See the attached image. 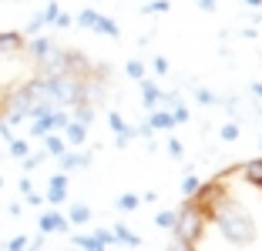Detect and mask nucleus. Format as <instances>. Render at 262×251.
<instances>
[{
  "instance_id": "1",
  "label": "nucleus",
  "mask_w": 262,
  "mask_h": 251,
  "mask_svg": "<svg viewBox=\"0 0 262 251\" xmlns=\"http://www.w3.org/2000/svg\"><path fill=\"white\" fill-rule=\"evenodd\" d=\"M205 214H208V221H212V224L222 231V238H225L229 244H235V248H246V244L255 241V221H252V214H249L242 205H235L229 191H222V194H219V198L208 205Z\"/></svg>"
},
{
  "instance_id": "2",
  "label": "nucleus",
  "mask_w": 262,
  "mask_h": 251,
  "mask_svg": "<svg viewBox=\"0 0 262 251\" xmlns=\"http://www.w3.org/2000/svg\"><path fill=\"white\" fill-rule=\"evenodd\" d=\"M178 218H175V241H182L185 248H195V244L205 238V228H208V214L202 211L199 205H192V201H185V205L178 208Z\"/></svg>"
},
{
  "instance_id": "3",
  "label": "nucleus",
  "mask_w": 262,
  "mask_h": 251,
  "mask_svg": "<svg viewBox=\"0 0 262 251\" xmlns=\"http://www.w3.org/2000/svg\"><path fill=\"white\" fill-rule=\"evenodd\" d=\"M0 111H4V124H20V121H27L31 117V111H34V97L27 94V87H14V91L7 94V97L0 101Z\"/></svg>"
},
{
  "instance_id": "4",
  "label": "nucleus",
  "mask_w": 262,
  "mask_h": 251,
  "mask_svg": "<svg viewBox=\"0 0 262 251\" xmlns=\"http://www.w3.org/2000/svg\"><path fill=\"white\" fill-rule=\"evenodd\" d=\"M37 228H40V238H47V235H64L71 224H68V218H64L61 211H44L37 218Z\"/></svg>"
},
{
  "instance_id": "5",
  "label": "nucleus",
  "mask_w": 262,
  "mask_h": 251,
  "mask_svg": "<svg viewBox=\"0 0 262 251\" xmlns=\"http://www.w3.org/2000/svg\"><path fill=\"white\" fill-rule=\"evenodd\" d=\"M57 14H61V7H57V4H47V10H40V14L31 17V23H27V34H31V37H37L44 27H51V23L57 20ZM27 34H24V37H27Z\"/></svg>"
},
{
  "instance_id": "6",
  "label": "nucleus",
  "mask_w": 262,
  "mask_h": 251,
  "mask_svg": "<svg viewBox=\"0 0 262 251\" xmlns=\"http://www.w3.org/2000/svg\"><path fill=\"white\" fill-rule=\"evenodd\" d=\"M68 201V174H51L47 178V205L57 208Z\"/></svg>"
},
{
  "instance_id": "7",
  "label": "nucleus",
  "mask_w": 262,
  "mask_h": 251,
  "mask_svg": "<svg viewBox=\"0 0 262 251\" xmlns=\"http://www.w3.org/2000/svg\"><path fill=\"white\" fill-rule=\"evenodd\" d=\"M54 47H57V44H54V37H47V34H37V37L27 40V47H24V51H27V54L34 57V64H40V61L47 57V54L54 51Z\"/></svg>"
},
{
  "instance_id": "8",
  "label": "nucleus",
  "mask_w": 262,
  "mask_h": 251,
  "mask_svg": "<svg viewBox=\"0 0 262 251\" xmlns=\"http://www.w3.org/2000/svg\"><path fill=\"white\" fill-rule=\"evenodd\" d=\"M91 70H94V64L88 61L81 51H68V74H74V77H81V81H88V77H91Z\"/></svg>"
},
{
  "instance_id": "9",
  "label": "nucleus",
  "mask_w": 262,
  "mask_h": 251,
  "mask_svg": "<svg viewBox=\"0 0 262 251\" xmlns=\"http://www.w3.org/2000/svg\"><path fill=\"white\" fill-rule=\"evenodd\" d=\"M57 161H61V174H68L77 167H91V151H64Z\"/></svg>"
},
{
  "instance_id": "10",
  "label": "nucleus",
  "mask_w": 262,
  "mask_h": 251,
  "mask_svg": "<svg viewBox=\"0 0 262 251\" xmlns=\"http://www.w3.org/2000/svg\"><path fill=\"white\" fill-rule=\"evenodd\" d=\"M27 47V37L20 31H0V54H20Z\"/></svg>"
},
{
  "instance_id": "11",
  "label": "nucleus",
  "mask_w": 262,
  "mask_h": 251,
  "mask_svg": "<svg viewBox=\"0 0 262 251\" xmlns=\"http://www.w3.org/2000/svg\"><path fill=\"white\" fill-rule=\"evenodd\" d=\"M162 94H165V91H162L155 81H148V77L141 81V104H145L148 111H158V107H162Z\"/></svg>"
},
{
  "instance_id": "12",
  "label": "nucleus",
  "mask_w": 262,
  "mask_h": 251,
  "mask_svg": "<svg viewBox=\"0 0 262 251\" xmlns=\"http://www.w3.org/2000/svg\"><path fill=\"white\" fill-rule=\"evenodd\" d=\"M239 174L246 178L249 184H255V188H262V154L252 161H246V164H239Z\"/></svg>"
},
{
  "instance_id": "13",
  "label": "nucleus",
  "mask_w": 262,
  "mask_h": 251,
  "mask_svg": "<svg viewBox=\"0 0 262 251\" xmlns=\"http://www.w3.org/2000/svg\"><path fill=\"white\" fill-rule=\"evenodd\" d=\"M84 141H88V128H84V124L71 121L68 128H64V144H68V151H71V147H81Z\"/></svg>"
},
{
  "instance_id": "14",
  "label": "nucleus",
  "mask_w": 262,
  "mask_h": 251,
  "mask_svg": "<svg viewBox=\"0 0 262 251\" xmlns=\"http://www.w3.org/2000/svg\"><path fill=\"white\" fill-rule=\"evenodd\" d=\"M148 128H151V131H171V128H175V121H171L168 111H162V107H158V111H151V114H148Z\"/></svg>"
},
{
  "instance_id": "15",
  "label": "nucleus",
  "mask_w": 262,
  "mask_h": 251,
  "mask_svg": "<svg viewBox=\"0 0 262 251\" xmlns=\"http://www.w3.org/2000/svg\"><path fill=\"white\" fill-rule=\"evenodd\" d=\"M111 235H115V244H128V248H138L141 244V238L135 235V231H128V224H115Z\"/></svg>"
},
{
  "instance_id": "16",
  "label": "nucleus",
  "mask_w": 262,
  "mask_h": 251,
  "mask_svg": "<svg viewBox=\"0 0 262 251\" xmlns=\"http://www.w3.org/2000/svg\"><path fill=\"white\" fill-rule=\"evenodd\" d=\"M91 31H94V34H104V37H118V34H121V27H118V20H111V17L98 14V20H94Z\"/></svg>"
},
{
  "instance_id": "17",
  "label": "nucleus",
  "mask_w": 262,
  "mask_h": 251,
  "mask_svg": "<svg viewBox=\"0 0 262 251\" xmlns=\"http://www.w3.org/2000/svg\"><path fill=\"white\" fill-rule=\"evenodd\" d=\"M64 218H68V224H88V221H91V208L81 205V201H74V205H71V211L64 214Z\"/></svg>"
},
{
  "instance_id": "18",
  "label": "nucleus",
  "mask_w": 262,
  "mask_h": 251,
  "mask_svg": "<svg viewBox=\"0 0 262 251\" xmlns=\"http://www.w3.org/2000/svg\"><path fill=\"white\" fill-rule=\"evenodd\" d=\"M64 151H68V144H64L61 134H47V137H44V154H51V158H61Z\"/></svg>"
},
{
  "instance_id": "19",
  "label": "nucleus",
  "mask_w": 262,
  "mask_h": 251,
  "mask_svg": "<svg viewBox=\"0 0 262 251\" xmlns=\"http://www.w3.org/2000/svg\"><path fill=\"white\" fill-rule=\"evenodd\" d=\"M74 248H81V251H108L94 235H74Z\"/></svg>"
},
{
  "instance_id": "20",
  "label": "nucleus",
  "mask_w": 262,
  "mask_h": 251,
  "mask_svg": "<svg viewBox=\"0 0 262 251\" xmlns=\"http://www.w3.org/2000/svg\"><path fill=\"white\" fill-rule=\"evenodd\" d=\"M71 121H74V124H84V128H88V124L94 121V107L91 104H77L74 114H71Z\"/></svg>"
},
{
  "instance_id": "21",
  "label": "nucleus",
  "mask_w": 262,
  "mask_h": 251,
  "mask_svg": "<svg viewBox=\"0 0 262 251\" xmlns=\"http://www.w3.org/2000/svg\"><path fill=\"white\" fill-rule=\"evenodd\" d=\"M47 134H54V128H51V114H47V117H34L31 137H47Z\"/></svg>"
},
{
  "instance_id": "22",
  "label": "nucleus",
  "mask_w": 262,
  "mask_h": 251,
  "mask_svg": "<svg viewBox=\"0 0 262 251\" xmlns=\"http://www.w3.org/2000/svg\"><path fill=\"white\" fill-rule=\"evenodd\" d=\"M199 188H202V178L188 171V174L182 178V194H185V198H195V191H199Z\"/></svg>"
},
{
  "instance_id": "23",
  "label": "nucleus",
  "mask_w": 262,
  "mask_h": 251,
  "mask_svg": "<svg viewBox=\"0 0 262 251\" xmlns=\"http://www.w3.org/2000/svg\"><path fill=\"white\" fill-rule=\"evenodd\" d=\"M239 134H242V131H239V124H235V121H225L222 128H219V137H222L225 144H232V141H239Z\"/></svg>"
},
{
  "instance_id": "24",
  "label": "nucleus",
  "mask_w": 262,
  "mask_h": 251,
  "mask_svg": "<svg viewBox=\"0 0 262 251\" xmlns=\"http://www.w3.org/2000/svg\"><path fill=\"white\" fill-rule=\"evenodd\" d=\"M27 154H31V144H27V137H14V141H10V158H27Z\"/></svg>"
},
{
  "instance_id": "25",
  "label": "nucleus",
  "mask_w": 262,
  "mask_h": 251,
  "mask_svg": "<svg viewBox=\"0 0 262 251\" xmlns=\"http://www.w3.org/2000/svg\"><path fill=\"white\" fill-rule=\"evenodd\" d=\"M138 205H141V198H138V194H131V191H128V194H121V198L115 201V208H118V211H135Z\"/></svg>"
},
{
  "instance_id": "26",
  "label": "nucleus",
  "mask_w": 262,
  "mask_h": 251,
  "mask_svg": "<svg viewBox=\"0 0 262 251\" xmlns=\"http://www.w3.org/2000/svg\"><path fill=\"white\" fill-rule=\"evenodd\" d=\"M195 101H199V104H205V107L222 104V97H219V94H212L208 87H199V91H195Z\"/></svg>"
},
{
  "instance_id": "27",
  "label": "nucleus",
  "mask_w": 262,
  "mask_h": 251,
  "mask_svg": "<svg viewBox=\"0 0 262 251\" xmlns=\"http://www.w3.org/2000/svg\"><path fill=\"white\" fill-rule=\"evenodd\" d=\"M68 124H71V114L64 111V107H57L54 114H51V128H54V134H57V131H64Z\"/></svg>"
},
{
  "instance_id": "28",
  "label": "nucleus",
  "mask_w": 262,
  "mask_h": 251,
  "mask_svg": "<svg viewBox=\"0 0 262 251\" xmlns=\"http://www.w3.org/2000/svg\"><path fill=\"white\" fill-rule=\"evenodd\" d=\"M94 20H98V10H91V7H88V10H81V14H77V27H84V31H91V27H94Z\"/></svg>"
},
{
  "instance_id": "29",
  "label": "nucleus",
  "mask_w": 262,
  "mask_h": 251,
  "mask_svg": "<svg viewBox=\"0 0 262 251\" xmlns=\"http://www.w3.org/2000/svg\"><path fill=\"white\" fill-rule=\"evenodd\" d=\"M124 74H128L131 81H145V64L141 61H128L124 64Z\"/></svg>"
},
{
  "instance_id": "30",
  "label": "nucleus",
  "mask_w": 262,
  "mask_h": 251,
  "mask_svg": "<svg viewBox=\"0 0 262 251\" xmlns=\"http://www.w3.org/2000/svg\"><path fill=\"white\" fill-rule=\"evenodd\" d=\"M168 114H171V121H175V124H185L188 117H192V114H188V104H182V101H178V104L171 107Z\"/></svg>"
},
{
  "instance_id": "31",
  "label": "nucleus",
  "mask_w": 262,
  "mask_h": 251,
  "mask_svg": "<svg viewBox=\"0 0 262 251\" xmlns=\"http://www.w3.org/2000/svg\"><path fill=\"white\" fill-rule=\"evenodd\" d=\"M168 7H171V0H151V4L141 7V14H165Z\"/></svg>"
},
{
  "instance_id": "32",
  "label": "nucleus",
  "mask_w": 262,
  "mask_h": 251,
  "mask_svg": "<svg viewBox=\"0 0 262 251\" xmlns=\"http://www.w3.org/2000/svg\"><path fill=\"white\" fill-rule=\"evenodd\" d=\"M108 128L115 131V134H124V131H128V124H124V117L118 114V111H111V114H108Z\"/></svg>"
},
{
  "instance_id": "33",
  "label": "nucleus",
  "mask_w": 262,
  "mask_h": 251,
  "mask_svg": "<svg viewBox=\"0 0 262 251\" xmlns=\"http://www.w3.org/2000/svg\"><path fill=\"white\" fill-rule=\"evenodd\" d=\"M27 248H31V238L27 235H17V238L7 241V251H27Z\"/></svg>"
},
{
  "instance_id": "34",
  "label": "nucleus",
  "mask_w": 262,
  "mask_h": 251,
  "mask_svg": "<svg viewBox=\"0 0 262 251\" xmlns=\"http://www.w3.org/2000/svg\"><path fill=\"white\" fill-rule=\"evenodd\" d=\"M175 218H178V214L175 211H162V214H158V218H155V224H158V228H175Z\"/></svg>"
},
{
  "instance_id": "35",
  "label": "nucleus",
  "mask_w": 262,
  "mask_h": 251,
  "mask_svg": "<svg viewBox=\"0 0 262 251\" xmlns=\"http://www.w3.org/2000/svg\"><path fill=\"white\" fill-rule=\"evenodd\" d=\"M165 151H168V158H182V154H185V144H182V141H178V137H171L168 144H165Z\"/></svg>"
},
{
  "instance_id": "36",
  "label": "nucleus",
  "mask_w": 262,
  "mask_h": 251,
  "mask_svg": "<svg viewBox=\"0 0 262 251\" xmlns=\"http://www.w3.org/2000/svg\"><path fill=\"white\" fill-rule=\"evenodd\" d=\"M94 238H98L101 244H104V248H108V244H115V235H111V228H98V231H91Z\"/></svg>"
},
{
  "instance_id": "37",
  "label": "nucleus",
  "mask_w": 262,
  "mask_h": 251,
  "mask_svg": "<svg viewBox=\"0 0 262 251\" xmlns=\"http://www.w3.org/2000/svg\"><path fill=\"white\" fill-rule=\"evenodd\" d=\"M44 158H47L44 151H40V154H27V158H24V171H34V167H37Z\"/></svg>"
},
{
  "instance_id": "38",
  "label": "nucleus",
  "mask_w": 262,
  "mask_h": 251,
  "mask_svg": "<svg viewBox=\"0 0 262 251\" xmlns=\"http://www.w3.org/2000/svg\"><path fill=\"white\" fill-rule=\"evenodd\" d=\"M151 67H155V74H158V77H165V74H168V61H165V57H155V64H151Z\"/></svg>"
},
{
  "instance_id": "39",
  "label": "nucleus",
  "mask_w": 262,
  "mask_h": 251,
  "mask_svg": "<svg viewBox=\"0 0 262 251\" xmlns=\"http://www.w3.org/2000/svg\"><path fill=\"white\" fill-rule=\"evenodd\" d=\"M71 23H74V20H71V14H57V20H54V27H57V31H68Z\"/></svg>"
},
{
  "instance_id": "40",
  "label": "nucleus",
  "mask_w": 262,
  "mask_h": 251,
  "mask_svg": "<svg viewBox=\"0 0 262 251\" xmlns=\"http://www.w3.org/2000/svg\"><path fill=\"white\" fill-rule=\"evenodd\" d=\"M0 137H4V141H7V144H10V141H14V128H10V124H4V121H0Z\"/></svg>"
},
{
  "instance_id": "41",
  "label": "nucleus",
  "mask_w": 262,
  "mask_h": 251,
  "mask_svg": "<svg viewBox=\"0 0 262 251\" xmlns=\"http://www.w3.org/2000/svg\"><path fill=\"white\" fill-rule=\"evenodd\" d=\"M195 4H199V10H205V14H212L219 0H195Z\"/></svg>"
},
{
  "instance_id": "42",
  "label": "nucleus",
  "mask_w": 262,
  "mask_h": 251,
  "mask_svg": "<svg viewBox=\"0 0 262 251\" xmlns=\"http://www.w3.org/2000/svg\"><path fill=\"white\" fill-rule=\"evenodd\" d=\"M20 194L27 198V194H34V184H31V178H20Z\"/></svg>"
},
{
  "instance_id": "43",
  "label": "nucleus",
  "mask_w": 262,
  "mask_h": 251,
  "mask_svg": "<svg viewBox=\"0 0 262 251\" xmlns=\"http://www.w3.org/2000/svg\"><path fill=\"white\" fill-rule=\"evenodd\" d=\"M151 134V128H148V121L145 124H138V128H135V137H148Z\"/></svg>"
},
{
  "instance_id": "44",
  "label": "nucleus",
  "mask_w": 262,
  "mask_h": 251,
  "mask_svg": "<svg viewBox=\"0 0 262 251\" xmlns=\"http://www.w3.org/2000/svg\"><path fill=\"white\" fill-rule=\"evenodd\" d=\"M27 205H34V208H40V205H44V198H40V194H27Z\"/></svg>"
},
{
  "instance_id": "45",
  "label": "nucleus",
  "mask_w": 262,
  "mask_h": 251,
  "mask_svg": "<svg viewBox=\"0 0 262 251\" xmlns=\"http://www.w3.org/2000/svg\"><path fill=\"white\" fill-rule=\"evenodd\" d=\"M242 4H246L249 10H262V0H242Z\"/></svg>"
},
{
  "instance_id": "46",
  "label": "nucleus",
  "mask_w": 262,
  "mask_h": 251,
  "mask_svg": "<svg viewBox=\"0 0 262 251\" xmlns=\"http://www.w3.org/2000/svg\"><path fill=\"white\" fill-rule=\"evenodd\" d=\"M249 91H252V94H255V97H259V101H262V84H252V87H249Z\"/></svg>"
},
{
  "instance_id": "47",
  "label": "nucleus",
  "mask_w": 262,
  "mask_h": 251,
  "mask_svg": "<svg viewBox=\"0 0 262 251\" xmlns=\"http://www.w3.org/2000/svg\"><path fill=\"white\" fill-rule=\"evenodd\" d=\"M259 147H262V134H259Z\"/></svg>"
},
{
  "instance_id": "48",
  "label": "nucleus",
  "mask_w": 262,
  "mask_h": 251,
  "mask_svg": "<svg viewBox=\"0 0 262 251\" xmlns=\"http://www.w3.org/2000/svg\"><path fill=\"white\" fill-rule=\"evenodd\" d=\"M0 188H4V178H0Z\"/></svg>"
},
{
  "instance_id": "49",
  "label": "nucleus",
  "mask_w": 262,
  "mask_h": 251,
  "mask_svg": "<svg viewBox=\"0 0 262 251\" xmlns=\"http://www.w3.org/2000/svg\"><path fill=\"white\" fill-rule=\"evenodd\" d=\"M0 121H4V111H0Z\"/></svg>"
},
{
  "instance_id": "50",
  "label": "nucleus",
  "mask_w": 262,
  "mask_h": 251,
  "mask_svg": "<svg viewBox=\"0 0 262 251\" xmlns=\"http://www.w3.org/2000/svg\"><path fill=\"white\" fill-rule=\"evenodd\" d=\"M51 4H57V0H51Z\"/></svg>"
}]
</instances>
